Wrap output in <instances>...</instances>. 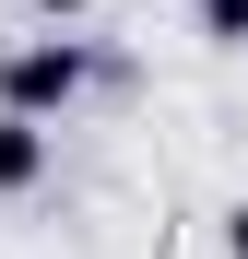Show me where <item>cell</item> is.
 I'll use <instances>...</instances> for the list:
<instances>
[{"label":"cell","instance_id":"cell-1","mask_svg":"<svg viewBox=\"0 0 248 259\" xmlns=\"http://www.w3.org/2000/svg\"><path fill=\"white\" fill-rule=\"evenodd\" d=\"M107 82V59H95V35H71V24H36V35H12L0 48V106H24V118H71L83 95Z\"/></svg>","mask_w":248,"mask_h":259},{"label":"cell","instance_id":"cell-5","mask_svg":"<svg viewBox=\"0 0 248 259\" xmlns=\"http://www.w3.org/2000/svg\"><path fill=\"white\" fill-rule=\"evenodd\" d=\"M225 259H248V200H236V212H225Z\"/></svg>","mask_w":248,"mask_h":259},{"label":"cell","instance_id":"cell-4","mask_svg":"<svg viewBox=\"0 0 248 259\" xmlns=\"http://www.w3.org/2000/svg\"><path fill=\"white\" fill-rule=\"evenodd\" d=\"M24 12H36V24H83L95 0H24Z\"/></svg>","mask_w":248,"mask_h":259},{"label":"cell","instance_id":"cell-3","mask_svg":"<svg viewBox=\"0 0 248 259\" xmlns=\"http://www.w3.org/2000/svg\"><path fill=\"white\" fill-rule=\"evenodd\" d=\"M189 24H201V48L248 59V0H189Z\"/></svg>","mask_w":248,"mask_h":259},{"label":"cell","instance_id":"cell-2","mask_svg":"<svg viewBox=\"0 0 248 259\" xmlns=\"http://www.w3.org/2000/svg\"><path fill=\"white\" fill-rule=\"evenodd\" d=\"M48 165H59V142H48V118L0 106V200H36V189H48Z\"/></svg>","mask_w":248,"mask_h":259}]
</instances>
